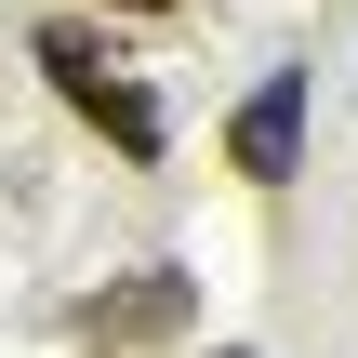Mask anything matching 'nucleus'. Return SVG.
I'll return each instance as SVG.
<instances>
[{"instance_id":"f257e3e1","label":"nucleus","mask_w":358,"mask_h":358,"mask_svg":"<svg viewBox=\"0 0 358 358\" xmlns=\"http://www.w3.org/2000/svg\"><path fill=\"white\" fill-rule=\"evenodd\" d=\"M27 53H40V80H53V93H66V106H80V120H93V133L120 146V159H159V146H173L159 93H146V80L120 66V40H93V27H40Z\"/></svg>"},{"instance_id":"f03ea898","label":"nucleus","mask_w":358,"mask_h":358,"mask_svg":"<svg viewBox=\"0 0 358 358\" xmlns=\"http://www.w3.org/2000/svg\"><path fill=\"white\" fill-rule=\"evenodd\" d=\"M173 332H199V279L186 266H133V279H106L80 306V345L93 358H146V345H173Z\"/></svg>"},{"instance_id":"7ed1b4c3","label":"nucleus","mask_w":358,"mask_h":358,"mask_svg":"<svg viewBox=\"0 0 358 358\" xmlns=\"http://www.w3.org/2000/svg\"><path fill=\"white\" fill-rule=\"evenodd\" d=\"M226 159H239V186H292V173H306V66H279V80L239 93Z\"/></svg>"},{"instance_id":"20e7f679","label":"nucleus","mask_w":358,"mask_h":358,"mask_svg":"<svg viewBox=\"0 0 358 358\" xmlns=\"http://www.w3.org/2000/svg\"><path fill=\"white\" fill-rule=\"evenodd\" d=\"M120 13H173V0H120Z\"/></svg>"},{"instance_id":"39448f33","label":"nucleus","mask_w":358,"mask_h":358,"mask_svg":"<svg viewBox=\"0 0 358 358\" xmlns=\"http://www.w3.org/2000/svg\"><path fill=\"white\" fill-rule=\"evenodd\" d=\"M213 358H252V345H213Z\"/></svg>"}]
</instances>
